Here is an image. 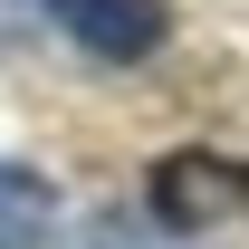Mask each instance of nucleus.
<instances>
[{"mask_svg": "<svg viewBox=\"0 0 249 249\" xmlns=\"http://www.w3.org/2000/svg\"><path fill=\"white\" fill-rule=\"evenodd\" d=\"M240 211H249V163L201 154V144H182V154L154 163V220L163 230H220Z\"/></svg>", "mask_w": 249, "mask_h": 249, "instance_id": "1", "label": "nucleus"}, {"mask_svg": "<svg viewBox=\"0 0 249 249\" xmlns=\"http://www.w3.org/2000/svg\"><path fill=\"white\" fill-rule=\"evenodd\" d=\"M58 10V29L87 48V58L106 67H134V58H154L163 38H173V0H48Z\"/></svg>", "mask_w": 249, "mask_h": 249, "instance_id": "2", "label": "nucleus"}, {"mask_svg": "<svg viewBox=\"0 0 249 249\" xmlns=\"http://www.w3.org/2000/svg\"><path fill=\"white\" fill-rule=\"evenodd\" d=\"M48 230H58V192H48V173L0 163V249H48Z\"/></svg>", "mask_w": 249, "mask_h": 249, "instance_id": "3", "label": "nucleus"}]
</instances>
